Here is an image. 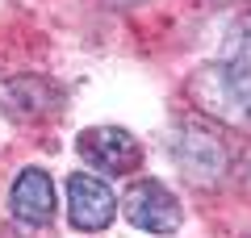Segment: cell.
<instances>
[{
    "label": "cell",
    "mask_w": 251,
    "mask_h": 238,
    "mask_svg": "<svg viewBox=\"0 0 251 238\" xmlns=\"http://www.w3.org/2000/svg\"><path fill=\"white\" fill-rule=\"evenodd\" d=\"M75 150H80L84 163H92V167L105 171V176H126V171L138 167V159H143L138 142L130 138L126 130H117V125H97V130H84L80 142H75Z\"/></svg>",
    "instance_id": "5b68a950"
},
{
    "label": "cell",
    "mask_w": 251,
    "mask_h": 238,
    "mask_svg": "<svg viewBox=\"0 0 251 238\" xmlns=\"http://www.w3.org/2000/svg\"><path fill=\"white\" fill-rule=\"evenodd\" d=\"M188 96L201 113L226 125H251V67L243 63H209L188 79Z\"/></svg>",
    "instance_id": "6da1fadb"
},
{
    "label": "cell",
    "mask_w": 251,
    "mask_h": 238,
    "mask_svg": "<svg viewBox=\"0 0 251 238\" xmlns=\"http://www.w3.org/2000/svg\"><path fill=\"white\" fill-rule=\"evenodd\" d=\"M117 213V196L109 192V184L100 176H88V171H75L67 180V217H72L75 230L84 234H97L113 221Z\"/></svg>",
    "instance_id": "277c9868"
},
{
    "label": "cell",
    "mask_w": 251,
    "mask_h": 238,
    "mask_svg": "<svg viewBox=\"0 0 251 238\" xmlns=\"http://www.w3.org/2000/svg\"><path fill=\"white\" fill-rule=\"evenodd\" d=\"M247 188H251V163H247Z\"/></svg>",
    "instance_id": "9c48e42d"
},
{
    "label": "cell",
    "mask_w": 251,
    "mask_h": 238,
    "mask_svg": "<svg viewBox=\"0 0 251 238\" xmlns=\"http://www.w3.org/2000/svg\"><path fill=\"white\" fill-rule=\"evenodd\" d=\"M172 150H176L180 171H184L193 184H214V180L226 171V163H230L226 142L218 138L214 130H201V125H180Z\"/></svg>",
    "instance_id": "3957f363"
},
{
    "label": "cell",
    "mask_w": 251,
    "mask_h": 238,
    "mask_svg": "<svg viewBox=\"0 0 251 238\" xmlns=\"http://www.w3.org/2000/svg\"><path fill=\"white\" fill-rule=\"evenodd\" d=\"M9 209L21 226H46L54 217V184L42 167H25L13 184V196H9Z\"/></svg>",
    "instance_id": "8992f818"
},
{
    "label": "cell",
    "mask_w": 251,
    "mask_h": 238,
    "mask_svg": "<svg viewBox=\"0 0 251 238\" xmlns=\"http://www.w3.org/2000/svg\"><path fill=\"white\" fill-rule=\"evenodd\" d=\"M63 105L59 88L46 84V79H13L9 84V109H17L21 117H42V113H54Z\"/></svg>",
    "instance_id": "52a82bcc"
},
{
    "label": "cell",
    "mask_w": 251,
    "mask_h": 238,
    "mask_svg": "<svg viewBox=\"0 0 251 238\" xmlns=\"http://www.w3.org/2000/svg\"><path fill=\"white\" fill-rule=\"evenodd\" d=\"M126 217H130L134 230H143V234H176L180 221H184V209L168 192V184H159V180H138L126 192Z\"/></svg>",
    "instance_id": "7a4b0ae2"
},
{
    "label": "cell",
    "mask_w": 251,
    "mask_h": 238,
    "mask_svg": "<svg viewBox=\"0 0 251 238\" xmlns=\"http://www.w3.org/2000/svg\"><path fill=\"white\" fill-rule=\"evenodd\" d=\"M226 54H230L226 63L251 67V13H243V17L230 25V34H226Z\"/></svg>",
    "instance_id": "ba28073f"
}]
</instances>
